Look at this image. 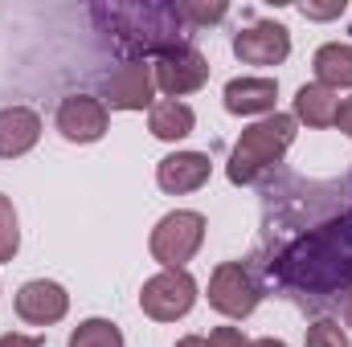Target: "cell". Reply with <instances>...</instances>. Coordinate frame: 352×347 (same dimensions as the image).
Instances as JSON below:
<instances>
[{"instance_id":"obj_1","label":"cell","mask_w":352,"mask_h":347,"mask_svg":"<svg viewBox=\"0 0 352 347\" xmlns=\"http://www.w3.org/2000/svg\"><path fill=\"white\" fill-rule=\"evenodd\" d=\"M90 16L102 25V33L135 53V62H148V53H164L184 45V16L176 4H94Z\"/></svg>"},{"instance_id":"obj_2","label":"cell","mask_w":352,"mask_h":347,"mask_svg":"<svg viewBox=\"0 0 352 347\" xmlns=\"http://www.w3.org/2000/svg\"><path fill=\"white\" fill-rule=\"evenodd\" d=\"M295 115H266L258 123H250L246 131H242V139L234 143V156H230V168L226 176L234 180V184H254L266 168H274L283 156H287V147L295 143Z\"/></svg>"},{"instance_id":"obj_3","label":"cell","mask_w":352,"mask_h":347,"mask_svg":"<svg viewBox=\"0 0 352 347\" xmlns=\"http://www.w3.org/2000/svg\"><path fill=\"white\" fill-rule=\"evenodd\" d=\"M201 241H205V217L192 213V208H176V213L156 221V229L148 237V250L164 270H184L197 258Z\"/></svg>"},{"instance_id":"obj_4","label":"cell","mask_w":352,"mask_h":347,"mask_svg":"<svg viewBox=\"0 0 352 347\" xmlns=\"http://www.w3.org/2000/svg\"><path fill=\"white\" fill-rule=\"evenodd\" d=\"M192 302H197V282H192L188 270H160V274H152V278L144 282V290H140V307H144V315L156 319V323H176V319H184V315L192 311Z\"/></svg>"},{"instance_id":"obj_5","label":"cell","mask_w":352,"mask_h":347,"mask_svg":"<svg viewBox=\"0 0 352 347\" xmlns=\"http://www.w3.org/2000/svg\"><path fill=\"white\" fill-rule=\"evenodd\" d=\"M263 302V286L254 282V274L242 261H221L209 274V307L226 319H246L254 315V307Z\"/></svg>"},{"instance_id":"obj_6","label":"cell","mask_w":352,"mask_h":347,"mask_svg":"<svg viewBox=\"0 0 352 347\" xmlns=\"http://www.w3.org/2000/svg\"><path fill=\"white\" fill-rule=\"evenodd\" d=\"M152 74H156V90L164 98H184V94H197V90L209 82V62L197 45H176V49H164L156 62H152Z\"/></svg>"},{"instance_id":"obj_7","label":"cell","mask_w":352,"mask_h":347,"mask_svg":"<svg viewBox=\"0 0 352 347\" xmlns=\"http://www.w3.org/2000/svg\"><path fill=\"white\" fill-rule=\"evenodd\" d=\"M156 102V74L152 62H123L102 78V106L111 110H152Z\"/></svg>"},{"instance_id":"obj_8","label":"cell","mask_w":352,"mask_h":347,"mask_svg":"<svg viewBox=\"0 0 352 347\" xmlns=\"http://www.w3.org/2000/svg\"><path fill=\"white\" fill-rule=\"evenodd\" d=\"M234 53L246 66H283L291 58V33L278 21H254L234 37Z\"/></svg>"},{"instance_id":"obj_9","label":"cell","mask_w":352,"mask_h":347,"mask_svg":"<svg viewBox=\"0 0 352 347\" xmlns=\"http://www.w3.org/2000/svg\"><path fill=\"white\" fill-rule=\"evenodd\" d=\"M66 311H70V294H66V286H58L50 278H33L16 290V315L29 327H54L66 319Z\"/></svg>"},{"instance_id":"obj_10","label":"cell","mask_w":352,"mask_h":347,"mask_svg":"<svg viewBox=\"0 0 352 347\" xmlns=\"http://www.w3.org/2000/svg\"><path fill=\"white\" fill-rule=\"evenodd\" d=\"M58 131L70 143H98L107 135V106L94 94H70L58 102Z\"/></svg>"},{"instance_id":"obj_11","label":"cell","mask_w":352,"mask_h":347,"mask_svg":"<svg viewBox=\"0 0 352 347\" xmlns=\"http://www.w3.org/2000/svg\"><path fill=\"white\" fill-rule=\"evenodd\" d=\"M209 156L205 152H173L156 164V184L168 192V196H184V192H197L209 184Z\"/></svg>"},{"instance_id":"obj_12","label":"cell","mask_w":352,"mask_h":347,"mask_svg":"<svg viewBox=\"0 0 352 347\" xmlns=\"http://www.w3.org/2000/svg\"><path fill=\"white\" fill-rule=\"evenodd\" d=\"M41 139V115L29 106H4L0 110V160H21Z\"/></svg>"},{"instance_id":"obj_13","label":"cell","mask_w":352,"mask_h":347,"mask_svg":"<svg viewBox=\"0 0 352 347\" xmlns=\"http://www.w3.org/2000/svg\"><path fill=\"white\" fill-rule=\"evenodd\" d=\"M274 98H278V82L274 78H234L226 82V110L230 115H274Z\"/></svg>"},{"instance_id":"obj_14","label":"cell","mask_w":352,"mask_h":347,"mask_svg":"<svg viewBox=\"0 0 352 347\" xmlns=\"http://www.w3.org/2000/svg\"><path fill=\"white\" fill-rule=\"evenodd\" d=\"M192 127H197V115H192V106H188V102L160 98V102H152V110H148V131H152L156 139H164V143L188 139V135H192Z\"/></svg>"},{"instance_id":"obj_15","label":"cell","mask_w":352,"mask_h":347,"mask_svg":"<svg viewBox=\"0 0 352 347\" xmlns=\"http://www.w3.org/2000/svg\"><path fill=\"white\" fill-rule=\"evenodd\" d=\"M316 66V82L328 90H349L352 86V45L349 41H328L316 49L311 58Z\"/></svg>"},{"instance_id":"obj_16","label":"cell","mask_w":352,"mask_h":347,"mask_svg":"<svg viewBox=\"0 0 352 347\" xmlns=\"http://www.w3.org/2000/svg\"><path fill=\"white\" fill-rule=\"evenodd\" d=\"M336 106H340L336 90L320 86V82H307V86H299V94H295V123L332 127L336 123Z\"/></svg>"},{"instance_id":"obj_17","label":"cell","mask_w":352,"mask_h":347,"mask_svg":"<svg viewBox=\"0 0 352 347\" xmlns=\"http://www.w3.org/2000/svg\"><path fill=\"white\" fill-rule=\"evenodd\" d=\"M70 347H123V331L111 319H87L74 327Z\"/></svg>"},{"instance_id":"obj_18","label":"cell","mask_w":352,"mask_h":347,"mask_svg":"<svg viewBox=\"0 0 352 347\" xmlns=\"http://www.w3.org/2000/svg\"><path fill=\"white\" fill-rule=\"evenodd\" d=\"M16 250H21V221H16L12 200L0 192V261H12Z\"/></svg>"},{"instance_id":"obj_19","label":"cell","mask_w":352,"mask_h":347,"mask_svg":"<svg viewBox=\"0 0 352 347\" xmlns=\"http://www.w3.org/2000/svg\"><path fill=\"white\" fill-rule=\"evenodd\" d=\"M303 347H349V335H344V327H340L336 319H316V323L307 327Z\"/></svg>"},{"instance_id":"obj_20","label":"cell","mask_w":352,"mask_h":347,"mask_svg":"<svg viewBox=\"0 0 352 347\" xmlns=\"http://www.w3.org/2000/svg\"><path fill=\"white\" fill-rule=\"evenodd\" d=\"M176 8H180V16H184V25L192 29V25H217L226 12H230V4H192V0H176Z\"/></svg>"},{"instance_id":"obj_21","label":"cell","mask_w":352,"mask_h":347,"mask_svg":"<svg viewBox=\"0 0 352 347\" xmlns=\"http://www.w3.org/2000/svg\"><path fill=\"white\" fill-rule=\"evenodd\" d=\"M205 339H209V347H254V339H246L238 327H217V331H209Z\"/></svg>"},{"instance_id":"obj_22","label":"cell","mask_w":352,"mask_h":347,"mask_svg":"<svg viewBox=\"0 0 352 347\" xmlns=\"http://www.w3.org/2000/svg\"><path fill=\"white\" fill-rule=\"evenodd\" d=\"M299 12L311 16V21H332V16L344 12V0H336V4H299Z\"/></svg>"},{"instance_id":"obj_23","label":"cell","mask_w":352,"mask_h":347,"mask_svg":"<svg viewBox=\"0 0 352 347\" xmlns=\"http://www.w3.org/2000/svg\"><path fill=\"white\" fill-rule=\"evenodd\" d=\"M45 339L41 335H21V331H8V335H0V347H41Z\"/></svg>"},{"instance_id":"obj_24","label":"cell","mask_w":352,"mask_h":347,"mask_svg":"<svg viewBox=\"0 0 352 347\" xmlns=\"http://www.w3.org/2000/svg\"><path fill=\"white\" fill-rule=\"evenodd\" d=\"M332 127H340V131L352 139V98H340V106H336V123H332Z\"/></svg>"},{"instance_id":"obj_25","label":"cell","mask_w":352,"mask_h":347,"mask_svg":"<svg viewBox=\"0 0 352 347\" xmlns=\"http://www.w3.org/2000/svg\"><path fill=\"white\" fill-rule=\"evenodd\" d=\"M176 347H209L205 335H184V339H176Z\"/></svg>"},{"instance_id":"obj_26","label":"cell","mask_w":352,"mask_h":347,"mask_svg":"<svg viewBox=\"0 0 352 347\" xmlns=\"http://www.w3.org/2000/svg\"><path fill=\"white\" fill-rule=\"evenodd\" d=\"M340 311H344V323L352 327V286L344 290V307H340Z\"/></svg>"},{"instance_id":"obj_27","label":"cell","mask_w":352,"mask_h":347,"mask_svg":"<svg viewBox=\"0 0 352 347\" xmlns=\"http://www.w3.org/2000/svg\"><path fill=\"white\" fill-rule=\"evenodd\" d=\"M254 347H287L283 339H274V335H263V339H254Z\"/></svg>"}]
</instances>
